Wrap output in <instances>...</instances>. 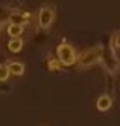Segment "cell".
Returning a JSON list of instances; mask_svg holds the SVG:
<instances>
[{
	"label": "cell",
	"mask_w": 120,
	"mask_h": 126,
	"mask_svg": "<svg viewBox=\"0 0 120 126\" xmlns=\"http://www.w3.org/2000/svg\"><path fill=\"white\" fill-rule=\"evenodd\" d=\"M109 46H111L114 50H119L120 49V31H114L111 38H109Z\"/></svg>",
	"instance_id": "10"
},
{
	"label": "cell",
	"mask_w": 120,
	"mask_h": 126,
	"mask_svg": "<svg viewBox=\"0 0 120 126\" xmlns=\"http://www.w3.org/2000/svg\"><path fill=\"white\" fill-rule=\"evenodd\" d=\"M9 78V70L6 64H0V82H5Z\"/></svg>",
	"instance_id": "11"
},
{
	"label": "cell",
	"mask_w": 120,
	"mask_h": 126,
	"mask_svg": "<svg viewBox=\"0 0 120 126\" xmlns=\"http://www.w3.org/2000/svg\"><path fill=\"white\" fill-rule=\"evenodd\" d=\"M102 44H97V46L88 47L84 52H81L78 58H76V64L79 68H90L96 65L97 62H100V56H102Z\"/></svg>",
	"instance_id": "1"
},
{
	"label": "cell",
	"mask_w": 120,
	"mask_h": 126,
	"mask_svg": "<svg viewBox=\"0 0 120 126\" xmlns=\"http://www.w3.org/2000/svg\"><path fill=\"white\" fill-rule=\"evenodd\" d=\"M31 20V15L27 14V12H12V14H9L8 17V21L9 23H15V24H23L26 26L27 23H29Z\"/></svg>",
	"instance_id": "6"
},
{
	"label": "cell",
	"mask_w": 120,
	"mask_h": 126,
	"mask_svg": "<svg viewBox=\"0 0 120 126\" xmlns=\"http://www.w3.org/2000/svg\"><path fill=\"white\" fill-rule=\"evenodd\" d=\"M47 67H49V70H61L62 64L58 59H49L47 61Z\"/></svg>",
	"instance_id": "12"
},
{
	"label": "cell",
	"mask_w": 120,
	"mask_h": 126,
	"mask_svg": "<svg viewBox=\"0 0 120 126\" xmlns=\"http://www.w3.org/2000/svg\"><path fill=\"white\" fill-rule=\"evenodd\" d=\"M5 24H8V20H2V18H0V31H2V28Z\"/></svg>",
	"instance_id": "13"
},
{
	"label": "cell",
	"mask_w": 120,
	"mask_h": 126,
	"mask_svg": "<svg viewBox=\"0 0 120 126\" xmlns=\"http://www.w3.org/2000/svg\"><path fill=\"white\" fill-rule=\"evenodd\" d=\"M23 44H24V41L21 38H12L11 41L8 43V50L12 52V53H18L23 49Z\"/></svg>",
	"instance_id": "9"
},
{
	"label": "cell",
	"mask_w": 120,
	"mask_h": 126,
	"mask_svg": "<svg viewBox=\"0 0 120 126\" xmlns=\"http://www.w3.org/2000/svg\"><path fill=\"white\" fill-rule=\"evenodd\" d=\"M111 106H113V97L109 96V94H100L97 97V100H96V108L100 111V112H105L108 110H111Z\"/></svg>",
	"instance_id": "5"
},
{
	"label": "cell",
	"mask_w": 120,
	"mask_h": 126,
	"mask_svg": "<svg viewBox=\"0 0 120 126\" xmlns=\"http://www.w3.org/2000/svg\"><path fill=\"white\" fill-rule=\"evenodd\" d=\"M76 58H78L76 49L67 40H62L56 46V59L62 64V67H70L76 64Z\"/></svg>",
	"instance_id": "3"
},
{
	"label": "cell",
	"mask_w": 120,
	"mask_h": 126,
	"mask_svg": "<svg viewBox=\"0 0 120 126\" xmlns=\"http://www.w3.org/2000/svg\"><path fill=\"white\" fill-rule=\"evenodd\" d=\"M100 62H102L103 68L108 71L111 76H116L120 70V59L117 56V52L109 46H103L102 49V56H100Z\"/></svg>",
	"instance_id": "2"
},
{
	"label": "cell",
	"mask_w": 120,
	"mask_h": 126,
	"mask_svg": "<svg viewBox=\"0 0 120 126\" xmlns=\"http://www.w3.org/2000/svg\"><path fill=\"white\" fill-rule=\"evenodd\" d=\"M8 70H9V75H14V76H21L24 73V64L20 61H11L8 62Z\"/></svg>",
	"instance_id": "7"
},
{
	"label": "cell",
	"mask_w": 120,
	"mask_h": 126,
	"mask_svg": "<svg viewBox=\"0 0 120 126\" xmlns=\"http://www.w3.org/2000/svg\"><path fill=\"white\" fill-rule=\"evenodd\" d=\"M6 32L11 38H20L21 33L24 32V26L23 24H15V23H8Z\"/></svg>",
	"instance_id": "8"
},
{
	"label": "cell",
	"mask_w": 120,
	"mask_h": 126,
	"mask_svg": "<svg viewBox=\"0 0 120 126\" xmlns=\"http://www.w3.org/2000/svg\"><path fill=\"white\" fill-rule=\"evenodd\" d=\"M55 15H56V8L53 5H43L38 11V15H36L38 28L43 31H47L55 20Z\"/></svg>",
	"instance_id": "4"
}]
</instances>
